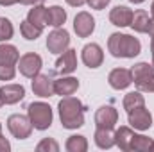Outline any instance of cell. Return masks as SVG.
Returning a JSON list of instances; mask_svg holds the SVG:
<instances>
[{"label": "cell", "instance_id": "44dd1931", "mask_svg": "<svg viewBox=\"0 0 154 152\" xmlns=\"http://www.w3.org/2000/svg\"><path fill=\"white\" fill-rule=\"evenodd\" d=\"M149 22H151V18H149L147 11H143V9H138L136 13H133L131 27H133L136 32H147V29H149Z\"/></svg>", "mask_w": 154, "mask_h": 152}, {"label": "cell", "instance_id": "cb8c5ba5", "mask_svg": "<svg viewBox=\"0 0 154 152\" xmlns=\"http://www.w3.org/2000/svg\"><path fill=\"white\" fill-rule=\"evenodd\" d=\"M27 20H29L31 23H34V25H38V27L43 29V27L47 25V7H43L41 4H39V5H34V9L29 11Z\"/></svg>", "mask_w": 154, "mask_h": 152}, {"label": "cell", "instance_id": "ba28073f", "mask_svg": "<svg viewBox=\"0 0 154 152\" xmlns=\"http://www.w3.org/2000/svg\"><path fill=\"white\" fill-rule=\"evenodd\" d=\"M18 68H20L22 75L34 79L41 70V57L34 52H29V54H25L18 59Z\"/></svg>", "mask_w": 154, "mask_h": 152}, {"label": "cell", "instance_id": "d6a6232c", "mask_svg": "<svg viewBox=\"0 0 154 152\" xmlns=\"http://www.w3.org/2000/svg\"><path fill=\"white\" fill-rule=\"evenodd\" d=\"M66 2H68L70 5H74V7H81V5H82L86 0H66Z\"/></svg>", "mask_w": 154, "mask_h": 152}, {"label": "cell", "instance_id": "2e32d148", "mask_svg": "<svg viewBox=\"0 0 154 152\" xmlns=\"http://www.w3.org/2000/svg\"><path fill=\"white\" fill-rule=\"evenodd\" d=\"M131 20H133V11L125 5H116L109 13V22L116 27H127L131 25Z\"/></svg>", "mask_w": 154, "mask_h": 152}, {"label": "cell", "instance_id": "7c38bea8", "mask_svg": "<svg viewBox=\"0 0 154 152\" xmlns=\"http://www.w3.org/2000/svg\"><path fill=\"white\" fill-rule=\"evenodd\" d=\"M74 29H75L79 38H88L93 32V29H95V20L91 18L90 13H84L82 11V13L77 14L75 20H74Z\"/></svg>", "mask_w": 154, "mask_h": 152}, {"label": "cell", "instance_id": "ab89813d", "mask_svg": "<svg viewBox=\"0 0 154 152\" xmlns=\"http://www.w3.org/2000/svg\"><path fill=\"white\" fill-rule=\"evenodd\" d=\"M2 104H4V102H2V97H0V106H2Z\"/></svg>", "mask_w": 154, "mask_h": 152}, {"label": "cell", "instance_id": "ffe728a7", "mask_svg": "<svg viewBox=\"0 0 154 152\" xmlns=\"http://www.w3.org/2000/svg\"><path fill=\"white\" fill-rule=\"evenodd\" d=\"M66 20V13L63 7L59 5H52L50 9H47V23L52 27H61Z\"/></svg>", "mask_w": 154, "mask_h": 152}, {"label": "cell", "instance_id": "60d3db41", "mask_svg": "<svg viewBox=\"0 0 154 152\" xmlns=\"http://www.w3.org/2000/svg\"><path fill=\"white\" fill-rule=\"evenodd\" d=\"M0 131H2V123H0Z\"/></svg>", "mask_w": 154, "mask_h": 152}, {"label": "cell", "instance_id": "603a6c76", "mask_svg": "<svg viewBox=\"0 0 154 152\" xmlns=\"http://www.w3.org/2000/svg\"><path fill=\"white\" fill-rule=\"evenodd\" d=\"M143 106H145V99H143V95H140V91H131L124 99V109L127 113H131L138 108H143Z\"/></svg>", "mask_w": 154, "mask_h": 152}, {"label": "cell", "instance_id": "52a82bcc", "mask_svg": "<svg viewBox=\"0 0 154 152\" xmlns=\"http://www.w3.org/2000/svg\"><path fill=\"white\" fill-rule=\"evenodd\" d=\"M70 45V34L65 29H56L47 38V48L52 54H63Z\"/></svg>", "mask_w": 154, "mask_h": 152}, {"label": "cell", "instance_id": "3957f363", "mask_svg": "<svg viewBox=\"0 0 154 152\" xmlns=\"http://www.w3.org/2000/svg\"><path fill=\"white\" fill-rule=\"evenodd\" d=\"M20 54L13 45H0V81H11L14 77V65L18 63Z\"/></svg>", "mask_w": 154, "mask_h": 152}, {"label": "cell", "instance_id": "9a60e30c", "mask_svg": "<svg viewBox=\"0 0 154 152\" xmlns=\"http://www.w3.org/2000/svg\"><path fill=\"white\" fill-rule=\"evenodd\" d=\"M77 68V59H75V50H65L63 56L56 61V72L63 74V75H68L72 74Z\"/></svg>", "mask_w": 154, "mask_h": 152}, {"label": "cell", "instance_id": "f35d334b", "mask_svg": "<svg viewBox=\"0 0 154 152\" xmlns=\"http://www.w3.org/2000/svg\"><path fill=\"white\" fill-rule=\"evenodd\" d=\"M154 150V141H152V147H151V152H152Z\"/></svg>", "mask_w": 154, "mask_h": 152}, {"label": "cell", "instance_id": "8d00e7d4", "mask_svg": "<svg viewBox=\"0 0 154 152\" xmlns=\"http://www.w3.org/2000/svg\"><path fill=\"white\" fill-rule=\"evenodd\" d=\"M129 2H133V4H142L143 0H129Z\"/></svg>", "mask_w": 154, "mask_h": 152}, {"label": "cell", "instance_id": "b9f144b4", "mask_svg": "<svg viewBox=\"0 0 154 152\" xmlns=\"http://www.w3.org/2000/svg\"><path fill=\"white\" fill-rule=\"evenodd\" d=\"M152 66H154V61H152Z\"/></svg>", "mask_w": 154, "mask_h": 152}, {"label": "cell", "instance_id": "e0dca14e", "mask_svg": "<svg viewBox=\"0 0 154 152\" xmlns=\"http://www.w3.org/2000/svg\"><path fill=\"white\" fill-rule=\"evenodd\" d=\"M108 81H109L111 88H115V90H124V88H127V86L133 82V74H131L129 70H125V68H115V70H111Z\"/></svg>", "mask_w": 154, "mask_h": 152}, {"label": "cell", "instance_id": "1f68e13d", "mask_svg": "<svg viewBox=\"0 0 154 152\" xmlns=\"http://www.w3.org/2000/svg\"><path fill=\"white\" fill-rule=\"evenodd\" d=\"M20 4H23V5H39V4H43L45 0H18Z\"/></svg>", "mask_w": 154, "mask_h": 152}, {"label": "cell", "instance_id": "9c48e42d", "mask_svg": "<svg viewBox=\"0 0 154 152\" xmlns=\"http://www.w3.org/2000/svg\"><path fill=\"white\" fill-rule=\"evenodd\" d=\"M54 75L48 72V74H38L32 81V91L34 95H38L41 99H47V97H52L56 91H54Z\"/></svg>", "mask_w": 154, "mask_h": 152}, {"label": "cell", "instance_id": "74e56055", "mask_svg": "<svg viewBox=\"0 0 154 152\" xmlns=\"http://www.w3.org/2000/svg\"><path fill=\"white\" fill-rule=\"evenodd\" d=\"M151 11H152V16H154V2H152V7H151Z\"/></svg>", "mask_w": 154, "mask_h": 152}, {"label": "cell", "instance_id": "83f0119b", "mask_svg": "<svg viewBox=\"0 0 154 152\" xmlns=\"http://www.w3.org/2000/svg\"><path fill=\"white\" fill-rule=\"evenodd\" d=\"M13 23L7 20V18H0V41H7V39L13 38Z\"/></svg>", "mask_w": 154, "mask_h": 152}, {"label": "cell", "instance_id": "d4e9b609", "mask_svg": "<svg viewBox=\"0 0 154 152\" xmlns=\"http://www.w3.org/2000/svg\"><path fill=\"white\" fill-rule=\"evenodd\" d=\"M41 31H43L41 27L31 23L29 20L22 22V25H20V32H22V36L25 39H38L39 36H41Z\"/></svg>", "mask_w": 154, "mask_h": 152}, {"label": "cell", "instance_id": "277c9868", "mask_svg": "<svg viewBox=\"0 0 154 152\" xmlns=\"http://www.w3.org/2000/svg\"><path fill=\"white\" fill-rule=\"evenodd\" d=\"M133 81L138 88V91L154 93V66L149 63H138L131 70Z\"/></svg>", "mask_w": 154, "mask_h": 152}, {"label": "cell", "instance_id": "836d02e7", "mask_svg": "<svg viewBox=\"0 0 154 152\" xmlns=\"http://www.w3.org/2000/svg\"><path fill=\"white\" fill-rule=\"evenodd\" d=\"M147 32H149V34H151V38L154 39V20L149 22V29H147Z\"/></svg>", "mask_w": 154, "mask_h": 152}, {"label": "cell", "instance_id": "4fadbf2b", "mask_svg": "<svg viewBox=\"0 0 154 152\" xmlns=\"http://www.w3.org/2000/svg\"><path fill=\"white\" fill-rule=\"evenodd\" d=\"M0 97L4 104H16L25 97V88L22 84H5L0 88Z\"/></svg>", "mask_w": 154, "mask_h": 152}, {"label": "cell", "instance_id": "8992f818", "mask_svg": "<svg viewBox=\"0 0 154 152\" xmlns=\"http://www.w3.org/2000/svg\"><path fill=\"white\" fill-rule=\"evenodd\" d=\"M7 127H9L11 134L18 140H25L32 132V122L25 114H11L7 118Z\"/></svg>", "mask_w": 154, "mask_h": 152}, {"label": "cell", "instance_id": "ac0fdd59", "mask_svg": "<svg viewBox=\"0 0 154 152\" xmlns=\"http://www.w3.org/2000/svg\"><path fill=\"white\" fill-rule=\"evenodd\" d=\"M79 88V81L74 77H61L59 81L54 82V91L61 97H70L74 95Z\"/></svg>", "mask_w": 154, "mask_h": 152}, {"label": "cell", "instance_id": "f1b7e54d", "mask_svg": "<svg viewBox=\"0 0 154 152\" xmlns=\"http://www.w3.org/2000/svg\"><path fill=\"white\" fill-rule=\"evenodd\" d=\"M36 150L38 152H57L59 150V145L52 140V138H45V140H41L38 143V147H36Z\"/></svg>", "mask_w": 154, "mask_h": 152}, {"label": "cell", "instance_id": "4316f807", "mask_svg": "<svg viewBox=\"0 0 154 152\" xmlns=\"http://www.w3.org/2000/svg\"><path fill=\"white\" fill-rule=\"evenodd\" d=\"M151 147H152V140H151V138L142 136V134H134V138H133V145H131V150L151 152Z\"/></svg>", "mask_w": 154, "mask_h": 152}, {"label": "cell", "instance_id": "7a4b0ae2", "mask_svg": "<svg viewBox=\"0 0 154 152\" xmlns=\"http://www.w3.org/2000/svg\"><path fill=\"white\" fill-rule=\"evenodd\" d=\"M108 48L111 52V56L115 57H134L140 54L142 45L140 41L129 34H111L108 39Z\"/></svg>", "mask_w": 154, "mask_h": 152}, {"label": "cell", "instance_id": "d6986e66", "mask_svg": "<svg viewBox=\"0 0 154 152\" xmlns=\"http://www.w3.org/2000/svg\"><path fill=\"white\" fill-rule=\"evenodd\" d=\"M133 138H134V132L129 129V127H120L115 132V143L122 149V150H131V145H133Z\"/></svg>", "mask_w": 154, "mask_h": 152}, {"label": "cell", "instance_id": "8fae6325", "mask_svg": "<svg viewBox=\"0 0 154 152\" xmlns=\"http://www.w3.org/2000/svg\"><path fill=\"white\" fill-rule=\"evenodd\" d=\"M118 122V113L113 106H102L95 113V123L100 129H113Z\"/></svg>", "mask_w": 154, "mask_h": 152}, {"label": "cell", "instance_id": "d590c367", "mask_svg": "<svg viewBox=\"0 0 154 152\" xmlns=\"http://www.w3.org/2000/svg\"><path fill=\"white\" fill-rule=\"evenodd\" d=\"M151 52H152V59H154V39H152V43H151Z\"/></svg>", "mask_w": 154, "mask_h": 152}, {"label": "cell", "instance_id": "f546056e", "mask_svg": "<svg viewBox=\"0 0 154 152\" xmlns=\"http://www.w3.org/2000/svg\"><path fill=\"white\" fill-rule=\"evenodd\" d=\"M86 2L90 4V7H91V9H99V11H100V9H104L111 0H86Z\"/></svg>", "mask_w": 154, "mask_h": 152}, {"label": "cell", "instance_id": "5bb4252c", "mask_svg": "<svg viewBox=\"0 0 154 152\" xmlns=\"http://www.w3.org/2000/svg\"><path fill=\"white\" fill-rule=\"evenodd\" d=\"M129 123L138 131H145V129H149L152 125V114L145 109V106L138 108V109L129 113Z\"/></svg>", "mask_w": 154, "mask_h": 152}, {"label": "cell", "instance_id": "6da1fadb", "mask_svg": "<svg viewBox=\"0 0 154 152\" xmlns=\"http://www.w3.org/2000/svg\"><path fill=\"white\" fill-rule=\"evenodd\" d=\"M59 109V118L65 129H77L84 125V106L79 99L74 97H63V100L57 106Z\"/></svg>", "mask_w": 154, "mask_h": 152}, {"label": "cell", "instance_id": "5b68a950", "mask_svg": "<svg viewBox=\"0 0 154 152\" xmlns=\"http://www.w3.org/2000/svg\"><path fill=\"white\" fill-rule=\"evenodd\" d=\"M27 113H29V118H31L34 129L45 131V129L50 127V123H52V109H50L48 104H45V102H32V104H29Z\"/></svg>", "mask_w": 154, "mask_h": 152}, {"label": "cell", "instance_id": "7402d4cb", "mask_svg": "<svg viewBox=\"0 0 154 152\" xmlns=\"http://www.w3.org/2000/svg\"><path fill=\"white\" fill-rule=\"evenodd\" d=\"M95 143L100 149H111L115 145V134L111 132V129L97 127V131H95Z\"/></svg>", "mask_w": 154, "mask_h": 152}, {"label": "cell", "instance_id": "30bf717a", "mask_svg": "<svg viewBox=\"0 0 154 152\" xmlns=\"http://www.w3.org/2000/svg\"><path fill=\"white\" fill-rule=\"evenodd\" d=\"M102 61H104V54H102V48L97 43L84 45V48H82V63L88 68H99L102 65Z\"/></svg>", "mask_w": 154, "mask_h": 152}, {"label": "cell", "instance_id": "484cf974", "mask_svg": "<svg viewBox=\"0 0 154 152\" xmlns=\"http://www.w3.org/2000/svg\"><path fill=\"white\" fill-rule=\"evenodd\" d=\"M66 150L68 152H86L88 150V141L84 136H70L66 141Z\"/></svg>", "mask_w": 154, "mask_h": 152}, {"label": "cell", "instance_id": "e575fe53", "mask_svg": "<svg viewBox=\"0 0 154 152\" xmlns=\"http://www.w3.org/2000/svg\"><path fill=\"white\" fill-rule=\"evenodd\" d=\"M18 0H0V5H13V4H16Z\"/></svg>", "mask_w": 154, "mask_h": 152}, {"label": "cell", "instance_id": "4dcf8cb0", "mask_svg": "<svg viewBox=\"0 0 154 152\" xmlns=\"http://www.w3.org/2000/svg\"><path fill=\"white\" fill-rule=\"evenodd\" d=\"M7 150H11V143L0 134V152H7Z\"/></svg>", "mask_w": 154, "mask_h": 152}]
</instances>
